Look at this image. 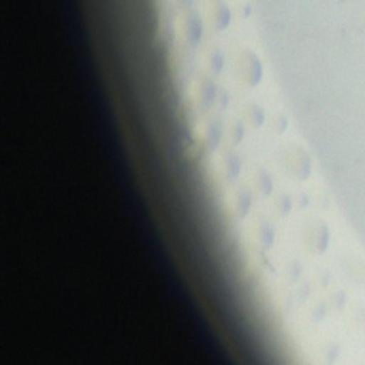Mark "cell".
Listing matches in <instances>:
<instances>
[{"instance_id":"1","label":"cell","mask_w":365,"mask_h":365,"mask_svg":"<svg viewBox=\"0 0 365 365\" xmlns=\"http://www.w3.org/2000/svg\"><path fill=\"white\" fill-rule=\"evenodd\" d=\"M210 19L214 21L216 28H227L229 26V19H231V13H229V9L222 2H216L210 9Z\"/></svg>"}]
</instances>
